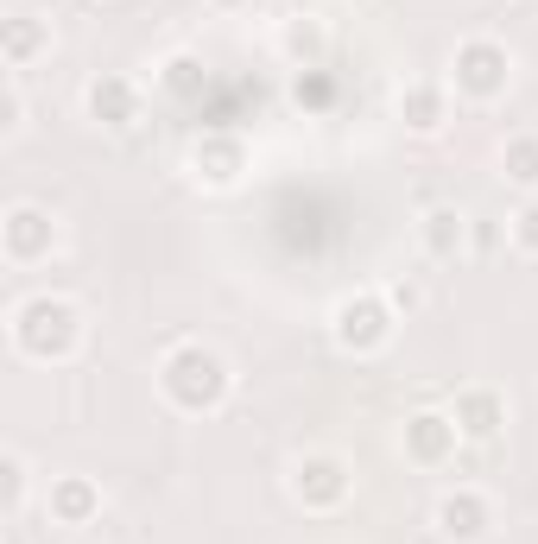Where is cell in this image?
<instances>
[{
	"instance_id": "3",
	"label": "cell",
	"mask_w": 538,
	"mask_h": 544,
	"mask_svg": "<svg viewBox=\"0 0 538 544\" xmlns=\"http://www.w3.org/2000/svg\"><path fill=\"white\" fill-rule=\"evenodd\" d=\"M526 241H538V209H533V216H526Z\"/></svg>"
},
{
	"instance_id": "2",
	"label": "cell",
	"mask_w": 538,
	"mask_h": 544,
	"mask_svg": "<svg viewBox=\"0 0 538 544\" xmlns=\"http://www.w3.org/2000/svg\"><path fill=\"white\" fill-rule=\"evenodd\" d=\"M513 177H526V184L538 177V146H520V152H513Z\"/></svg>"
},
{
	"instance_id": "1",
	"label": "cell",
	"mask_w": 538,
	"mask_h": 544,
	"mask_svg": "<svg viewBox=\"0 0 538 544\" xmlns=\"http://www.w3.org/2000/svg\"><path fill=\"white\" fill-rule=\"evenodd\" d=\"M51 241V228H45V216H32V209H19L13 216V254H38Z\"/></svg>"
}]
</instances>
